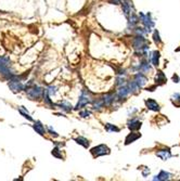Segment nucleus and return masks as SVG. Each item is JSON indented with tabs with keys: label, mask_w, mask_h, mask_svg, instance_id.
Returning <instances> with one entry per match:
<instances>
[{
	"label": "nucleus",
	"mask_w": 180,
	"mask_h": 181,
	"mask_svg": "<svg viewBox=\"0 0 180 181\" xmlns=\"http://www.w3.org/2000/svg\"><path fill=\"white\" fill-rule=\"evenodd\" d=\"M90 152L93 155V157H99V156H103V155H108L111 153V150L105 144H100V145L94 146V148L91 149Z\"/></svg>",
	"instance_id": "1"
},
{
	"label": "nucleus",
	"mask_w": 180,
	"mask_h": 181,
	"mask_svg": "<svg viewBox=\"0 0 180 181\" xmlns=\"http://www.w3.org/2000/svg\"><path fill=\"white\" fill-rule=\"evenodd\" d=\"M91 102H92V99H91V96L89 94V92L86 91V90H82L79 101H78L77 105H76V110L80 109L82 106H86L88 103H91Z\"/></svg>",
	"instance_id": "2"
},
{
	"label": "nucleus",
	"mask_w": 180,
	"mask_h": 181,
	"mask_svg": "<svg viewBox=\"0 0 180 181\" xmlns=\"http://www.w3.org/2000/svg\"><path fill=\"white\" fill-rule=\"evenodd\" d=\"M42 93H43V90L41 89L40 87H36V86H34V87H32V88L28 87L27 89H26V94H27L32 100L39 99L42 96Z\"/></svg>",
	"instance_id": "3"
},
{
	"label": "nucleus",
	"mask_w": 180,
	"mask_h": 181,
	"mask_svg": "<svg viewBox=\"0 0 180 181\" xmlns=\"http://www.w3.org/2000/svg\"><path fill=\"white\" fill-rule=\"evenodd\" d=\"M140 18H141V21H142V24L144 25V29L147 31V33H150V32H151V28L154 26V22L151 19V14L140 13Z\"/></svg>",
	"instance_id": "4"
},
{
	"label": "nucleus",
	"mask_w": 180,
	"mask_h": 181,
	"mask_svg": "<svg viewBox=\"0 0 180 181\" xmlns=\"http://www.w3.org/2000/svg\"><path fill=\"white\" fill-rule=\"evenodd\" d=\"M9 65H10V60L8 58H0V74L10 76L11 73L9 70Z\"/></svg>",
	"instance_id": "5"
},
{
	"label": "nucleus",
	"mask_w": 180,
	"mask_h": 181,
	"mask_svg": "<svg viewBox=\"0 0 180 181\" xmlns=\"http://www.w3.org/2000/svg\"><path fill=\"white\" fill-rule=\"evenodd\" d=\"M9 87H10V89L12 90L13 92H19V91H21V90H23V88H24L21 81H20L19 79H15L14 77L9 80Z\"/></svg>",
	"instance_id": "6"
},
{
	"label": "nucleus",
	"mask_w": 180,
	"mask_h": 181,
	"mask_svg": "<svg viewBox=\"0 0 180 181\" xmlns=\"http://www.w3.org/2000/svg\"><path fill=\"white\" fill-rule=\"evenodd\" d=\"M147 40L144 39V38L142 37V36H138V37L134 38V48L136 49V50H139L141 52L142 51V49L144 48V47H147Z\"/></svg>",
	"instance_id": "7"
},
{
	"label": "nucleus",
	"mask_w": 180,
	"mask_h": 181,
	"mask_svg": "<svg viewBox=\"0 0 180 181\" xmlns=\"http://www.w3.org/2000/svg\"><path fill=\"white\" fill-rule=\"evenodd\" d=\"M145 105H147V109L152 110V111H154V112L160 111V104H158L155 100H153V99H147V100H145Z\"/></svg>",
	"instance_id": "8"
},
{
	"label": "nucleus",
	"mask_w": 180,
	"mask_h": 181,
	"mask_svg": "<svg viewBox=\"0 0 180 181\" xmlns=\"http://www.w3.org/2000/svg\"><path fill=\"white\" fill-rule=\"evenodd\" d=\"M134 83L138 85L139 88H142L143 86L147 84V77L144 76L143 74H141V73H138V74L134 76Z\"/></svg>",
	"instance_id": "9"
},
{
	"label": "nucleus",
	"mask_w": 180,
	"mask_h": 181,
	"mask_svg": "<svg viewBox=\"0 0 180 181\" xmlns=\"http://www.w3.org/2000/svg\"><path fill=\"white\" fill-rule=\"evenodd\" d=\"M140 137H141V135L140 133H138V132L129 133V135H128L127 137H126V139H125V144L126 145H128V144L132 143V142H134L136 140H138Z\"/></svg>",
	"instance_id": "10"
},
{
	"label": "nucleus",
	"mask_w": 180,
	"mask_h": 181,
	"mask_svg": "<svg viewBox=\"0 0 180 181\" xmlns=\"http://www.w3.org/2000/svg\"><path fill=\"white\" fill-rule=\"evenodd\" d=\"M156 155H157L160 158H162L163 161H167V159H169L173 156L168 149H166V150H160L158 152H156Z\"/></svg>",
	"instance_id": "11"
},
{
	"label": "nucleus",
	"mask_w": 180,
	"mask_h": 181,
	"mask_svg": "<svg viewBox=\"0 0 180 181\" xmlns=\"http://www.w3.org/2000/svg\"><path fill=\"white\" fill-rule=\"evenodd\" d=\"M130 93V90L128 87H126V86H123V87H121L118 89V91H117V97H118L119 99H125L126 97H128Z\"/></svg>",
	"instance_id": "12"
},
{
	"label": "nucleus",
	"mask_w": 180,
	"mask_h": 181,
	"mask_svg": "<svg viewBox=\"0 0 180 181\" xmlns=\"http://www.w3.org/2000/svg\"><path fill=\"white\" fill-rule=\"evenodd\" d=\"M166 76H165V74L163 72H157V74H156V76H155V81H156V84L157 85H163V84H165L166 83Z\"/></svg>",
	"instance_id": "13"
},
{
	"label": "nucleus",
	"mask_w": 180,
	"mask_h": 181,
	"mask_svg": "<svg viewBox=\"0 0 180 181\" xmlns=\"http://www.w3.org/2000/svg\"><path fill=\"white\" fill-rule=\"evenodd\" d=\"M33 128L35 129V131H36L37 133H39L40 136H43L46 133V131H45V127L41 125V123L40 122H37V123H35L34 125H33Z\"/></svg>",
	"instance_id": "14"
},
{
	"label": "nucleus",
	"mask_w": 180,
	"mask_h": 181,
	"mask_svg": "<svg viewBox=\"0 0 180 181\" xmlns=\"http://www.w3.org/2000/svg\"><path fill=\"white\" fill-rule=\"evenodd\" d=\"M128 128L130 130H138L141 128V123L138 119H132L131 122L128 123Z\"/></svg>",
	"instance_id": "15"
},
{
	"label": "nucleus",
	"mask_w": 180,
	"mask_h": 181,
	"mask_svg": "<svg viewBox=\"0 0 180 181\" xmlns=\"http://www.w3.org/2000/svg\"><path fill=\"white\" fill-rule=\"evenodd\" d=\"M160 52L158 51H153L151 54V63L154 66H157L160 64Z\"/></svg>",
	"instance_id": "16"
},
{
	"label": "nucleus",
	"mask_w": 180,
	"mask_h": 181,
	"mask_svg": "<svg viewBox=\"0 0 180 181\" xmlns=\"http://www.w3.org/2000/svg\"><path fill=\"white\" fill-rule=\"evenodd\" d=\"M170 178V174H168V172L164 171V170H162V171L160 172V174L157 175V176H155L153 178V180H168V179Z\"/></svg>",
	"instance_id": "17"
},
{
	"label": "nucleus",
	"mask_w": 180,
	"mask_h": 181,
	"mask_svg": "<svg viewBox=\"0 0 180 181\" xmlns=\"http://www.w3.org/2000/svg\"><path fill=\"white\" fill-rule=\"evenodd\" d=\"M103 100V103H104V106H108V105H111L113 102H114V100H115V97H114V94H112V93H108V94H105L104 96V98L102 99Z\"/></svg>",
	"instance_id": "18"
},
{
	"label": "nucleus",
	"mask_w": 180,
	"mask_h": 181,
	"mask_svg": "<svg viewBox=\"0 0 180 181\" xmlns=\"http://www.w3.org/2000/svg\"><path fill=\"white\" fill-rule=\"evenodd\" d=\"M75 141L77 142L78 144H80V145H82L84 148H86V149L89 146V142H88V140H87L86 138L78 137V138H76V139H75Z\"/></svg>",
	"instance_id": "19"
},
{
	"label": "nucleus",
	"mask_w": 180,
	"mask_h": 181,
	"mask_svg": "<svg viewBox=\"0 0 180 181\" xmlns=\"http://www.w3.org/2000/svg\"><path fill=\"white\" fill-rule=\"evenodd\" d=\"M103 106H104V103L102 99H98V100L94 101V103H93V109H95V110H100Z\"/></svg>",
	"instance_id": "20"
},
{
	"label": "nucleus",
	"mask_w": 180,
	"mask_h": 181,
	"mask_svg": "<svg viewBox=\"0 0 180 181\" xmlns=\"http://www.w3.org/2000/svg\"><path fill=\"white\" fill-rule=\"evenodd\" d=\"M105 128H106V130H108V131H115V132H118V131H119L118 127L114 126V125H112V124H106L105 125Z\"/></svg>",
	"instance_id": "21"
},
{
	"label": "nucleus",
	"mask_w": 180,
	"mask_h": 181,
	"mask_svg": "<svg viewBox=\"0 0 180 181\" xmlns=\"http://www.w3.org/2000/svg\"><path fill=\"white\" fill-rule=\"evenodd\" d=\"M153 39H154V42H155L156 45H160V42H162V40H160V34H158L157 31H154V33H153Z\"/></svg>",
	"instance_id": "22"
},
{
	"label": "nucleus",
	"mask_w": 180,
	"mask_h": 181,
	"mask_svg": "<svg viewBox=\"0 0 180 181\" xmlns=\"http://www.w3.org/2000/svg\"><path fill=\"white\" fill-rule=\"evenodd\" d=\"M21 107H22V106H21ZM19 112H20V113L22 114V115L24 116V117H25V118H27L28 120H30V122H32V120H33V118H32V117H30V116H29V114H28V112H24L23 107H22V109H20V110H19Z\"/></svg>",
	"instance_id": "23"
},
{
	"label": "nucleus",
	"mask_w": 180,
	"mask_h": 181,
	"mask_svg": "<svg viewBox=\"0 0 180 181\" xmlns=\"http://www.w3.org/2000/svg\"><path fill=\"white\" fill-rule=\"evenodd\" d=\"M52 155L58 157V158H62V154L60 153V150H59L58 148H54L53 150H52Z\"/></svg>",
	"instance_id": "24"
},
{
	"label": "nucleus",
	"mask_w": 180,
	"mask_h": 181,
	"mask_svg": "<svg viewBox=\"0 0 180 181\" xmlns=\"http://www.w3.org/2000/svg\"><path fill=\"white\" fill-rule=\"evenodd\" d=\"M171 100H176V101H178V102H179V105H180V94H179V93L173 94V96L171 97Z\"/></svg>",
	"instance_id": "25"
},
{
	"label": "nucleus",
	"mask_w": 180,
	"mask_h": 181,
	"mask_svg": "<svg viewBox=\"0 0 180 181\" xmlns=\"http://www.w3.org/2000/svg\"><path fill=\"white\" fill-rule=\"evenodd\" d=\"M80 116H82V117H88L89 115H90V112L88 111H84V112H80L79 113Z\"/></svg>",
	"instance_id": "26"
},
{
	"label": "nucleus",
	"mask_w": 180,
	"mask_h": 181,
	"mask_svg": "<svg viewBox=\"0 0 180 181\" xmlns=\"http://www.w3.org/2000/svg\"><path fill=\"white\" fill-rule=\"evenodd\" d=\"M173 83H180V78L177 76V75H173Z\"/></svg>",
	"instance_id": "27"
},
{
	"label": "nucleus",
	"mask_w": 180,
	"mask_h": 181,
	"mask_svg": "<svg viewBox=\"0 0 180 181\" xmlns=\"http://www.w3.org/2000/svg\"><path fill=\"white\" fill-rule=\"evenodd\" d=\"M49 131H50V133H51L52 136H54V137H58V133H56L54 130L52 131V128H51V127H49Z\"/></svg>",
	"instance_id": "28"
},
{
	"label": "nucleus",
	"mask_w": 180,
	"mask_h": 181,
	"mask_svg": "<svg viewBox=\"0 0 180 181\" xmlns=\"http://www.w3.org/2000/svg\"><path fill=\"white\" fill-rule=\"evenodd\" d=\"M147 174H150V169H149V168H145V170H144V171H143V177H147Z\"/></svg>",
	"instance_id": "29"
}]
</instances>
